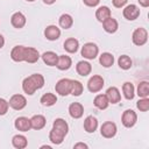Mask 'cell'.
Here are the masks:
<instances>
[{"mask_svg":"<svg viewBox=\"0 0 149 149\" xmlns=\"http://www.w3.org/2000/svg\"><path fill=\"white\" fill-rule=\"evenodd\" d=\"M44 86V77L41 73H33L22 81V90L28 95H33L37 90Z\"/></svg>","mask_w":149,"mask_h":149,"instance_id":"cell-1","label":"cell"},{"mask_svg":"<svg viewBox=\"0 0 149 149\" xmlns=\"http://www.w3.org/2000/svg\"><path fill=\"white\" fill-rule=\"evenodd\" d=\"M81 56L85 59H94L99 54V48L93 42H87L81 47Z\"/></svg>","mask_w":149,"mask_h":149,"instance_id":"cell-2","label":"cell"},{"mask_svg":"<svg viewBox=\"0 0 149 149\" xmlns=\"http://www.w3.org/2000/svg\"><path fill=\"white\" fill-rule=\"evenodd\" d=\"M71 85H72V79H69V78H62V79H59L56 83V85H55L56 93H58L62 97L69 95L70 92H71Z\"/></svg>","mask_w":149,"mask_h":149,"instance_id":"cell-3","label":"cell"},{"mask_svg":"<svg viewBox=\"0 0 149 149\" xmlns=\"http://www.w3.org/2000/svg\"><path fill=\"white\" fill-rule=\"evenodd\" d=\"M104 85H105L104 78L99 74H93L87 81V90L92 93H97V92L101 91Z\"/></svg>","mask_w":149,"mask_h":149,"instance_id":"cell-4","label":"cell"},{"mask_svg":"<svg viewBox=\"0 0 149 149\" xmlns=\"http://www.w3.org/2000/svg\"><path fill=\"white\" fill-rule=\"evenodd\" d=\"M132 40H133V43L135 45H144L148 41V31L147 29L144 28H136L134 31H133V35H132Z\"/></svg>","mask_w":149,"mask_h":149,"instance_id":"cell-5","label":"cell"},{"mask_svg":"<svg viewBox=\"0 0 149 149\" xmlns=\"http://www.w3.org/2000/svg\"><path fill=\"white\" fill-rule=\"evenodd\" d=\"M116 132H118L116 125L114 122H112V121H106L100 127V134L105 139H112V137H114L116 135Z\"/></svg>","mask_w":149,"mask_h":149,"instance_id":"cell-6","label":"cell"},{"mask_svg":"<svg viewBox=\"0 0 149 149\" xmlns=\"http://www.w3.org/2000/svg\"><path fill=\"white\" fill-rule=\"evenodd\" d=\"M9 107H12L15 111H21L27 106V99L22 94H13L8 101Z\"/></svg>","mask_w":149,"mask_h":149,"instance_id":"cell-7","label":"cell"},{"mask_svg":"<svg viewBox=\"0 0 149 149\" xmlns=\"http://www.w3.org/2000/svg\"><path fill=\"white\" fill-rule=\"evenodd\" d=\"M137 121V114L133 111V109H126L123 113H122V116H121V122L122 125L126 127V128H132L135 126Z\"/></svg>","mask_w":149,"mask_h":149,"instance_id":"cell-8","label":"cell"},{"mask_svg":"<svg viewBox=\"0 0 149 149\" xmlns=\"http://www.w3.org/2000/svg\"><path fill=\"white\" fill-rule=\"evenodd\" d=\"M122 14H123V17L127 19L128 21H134L140 16V8L136 5L130 3L123 8Z\"/></svg>","mask_w":149,"mask_h":149,"instance_id":"cell-9","label":"cell"},{"mask_svg":"<svg viewBox=\"0 0 149 149\" xmlns=\"http://www.w3.org/2000/svg\"><path fill=\"white\" fill-rule=\"evenodd\" d=\"M26 48L24 45H15L10 51V58L14 62H24L26 57Z\"/></svg>","mask_w":149,"mask_h":149,"instance_id":"cell-10","label":"cell"},{"mask_svg":"<svg viewBox=\"0 0 149 149\" xmlns=\"http://www.w3.org/2000/svg\"><path fill=\"white\" fill-rule=\"evenodd\" d=\"M26 22H27V19L26 16L23 15V13L21 12H15L12 16H10V23L14 28L16 29H21L26 26Z\"/></svg>","mask_w":149,"mask_h":149,"instance_id":"cell-11","label":"cell"},{"mask_svg":"<svg viewBox=\"0 0 149 149\" xmlns=\"http://www.w3.org/2000/svg\"><path fill=\"white\" fill-rule=\"evenodd\" d=\"M44 36L49 41H56L61 36V29L55 24H50L44 29Z\"/></svg>","mask_w":149,"mask_h":149,"instance_id":"cell-12","label":"cell"},{"mask_svg":"<svg viewBox=\"0 0 149 149\" xmlns=\"http://www.w3.org/2000/svg\"><path fill=\"white\" fill-rule=\"evenodd\" d=\"M45 125H47V120H45V116L42 114H35L30 118V126L33 129L40 130L44 128Z\"/></svg>","mask_w":149,"mask_h":149,"instance_id":"cell-13","label":"cell"},{"mask_svg":"<svg viewBox=\"0 0 149 149\" xmlns=\"http://www.w3.org/2000/svg\"><path fill=\"white\" fill-rule=\"evenodd\" d=\"M102 28H104V30H105L106 33H108V34H114V33L118 30V28H119V23H118V21H116L114 17L109 16V17H107L106 20L102 21Z\"/></svg>","mask_w":149,"mask_h":149,"instance_id":"cell-14","label":"cell"},{"mask_svg":"<svg viewBox=\"0 0 149 149\" xmlns=\"http://www.w3.org/2000/svg\"><path fill=\"white\" fill-rule=\"evenodd\" d=\"M105 94H106V97H107L109 104H118V102H120V100H121L120 91H119V88L115 87V86L108 87Z\"/></svg>","mask_w":149,"mask_h":149,"instance_id":"cell-15","label":"cell"},{"mask_svg":"<svg viewBox=\"0 0 149 149\" xmlns=\"http://www.w3.org/2000/svg\"><path fill=\"white\" fill-rule=\"evenodd\" d=\"M14 127L17 130H20V132H28L31 128V126H30V119H28L26 116H19L14 121Z\"/></svg>","mask_w":149,"mask_h":149,"instance_id":"cell-16","label":"cell"},{"mask_svg":"<svg viewBox=\"0 0 149 149\" xmlns=\"http://www.w3.org/2000/svg\"><path fill=\"white\" fill-rule=\"evenodd\" d=\"M76 71L79 76L81 77H86L91 73L92 71V65L87 62V61H79L76 65Z\"/></svg>","mask_w":149,"mask_h":149,"instance_id":"cell-17","label":"cell"},{"mask_svg":"<svg viewBox=\"0 0 149 149\" xmlns=\"http://www.w3.org/2000/svg\"><path fill=\"white\" fill-rule=\"evenodd\" d=\"M40 57H41V55H40V52H38L37 49H35V48H33V47H27V48H26L24 62L33 64V63H36V62L40 59Z\"/></svg>","mask_w":149,"mask_h":149,"instance_id":"cell-18","label":"cell"},{"mask_svg":"<svg viewBox=\"0 0 149 149\" xmlns=\"http://www.w3.org/2000/svg\"><path fill=\"white\" fill-rule=\"evenodd\" d=\"M69 114L73 119H80L84 114V107L80 102H72L69 106Z\"/></svg>","mask_w":149,"mask_h":149,"instance_id":"cell-19","label":"cell"},{"mask_svg":"<svg viewBox=\"0 0 149 149\" xmlns=\"http://www.w3.org/2000/svg\"><path fill=\"white\" fill-rule=\"evenodd\" d=\"M98 128V120L93 115H88L84 120V129L86 133H94Z\"/></svg>","mask_w":149,"mask_h":149,"instance_id":"cell-20","label":"cell"},{"mask_svg":"<svg viewBox=\"0 0 149 149\" xmlns=\"http://www.w3.org/2000/svg\"><path fill=\"white\" fill-rule=\"evenodd\" d=\"M72 65V59L70 56H66V55H61L58 56V61H57V64H56V68L61 71H65V70H69Z\"/></svg>","mask_w":149,"mask_h":149,"instance_id":"cell-21","label":"cell"},{"mask_svg":"<svg viewBox=\"0 0 149 149\" xmlns=\"http://www.w3.org/2000/svg\"><path fill=\"white\" fill-rule=\"evenodd\" d=\"M78 48H79V41L77 38L70 37L64 41V49L69 54H76L78 51Z\"/></svg>","mask_w":149,"mask_h":149,"instance_id":"cell-22","label":"cell"},{"mask_svg":"<svg viewBox=\"0 0 149 149\" xmlns=\"http://www.w3.org/2000/svg\"><path fill=\"white\" fill-rule=\"evenodd\" d=\"M42 61L44 62V64L49 65V66H56L57 61H58V55L54 51H45L42 54Z\"/></svg>","mask_w":149,"mask_h":149,"instance_id":"cell-23","label":"cell"},{"mask_svg":"<svg viewBox=\"0 0 149 149\" xmlns=\"http://www.w3.org/2000/svg\"><path fill=\"white\" fill-rule=\"evenodd\" d=\"M12 144L14 148L16 149H24L27 146H28V140L24 135H21V134H16L13 136L12 139Z\"/></svg>","mask_w":149,"mask_h":149,"instance_id":"cell-24","label":"cell"},{"mask_svg":"<svg viewBox=\"0 0 149 149\" xmlns=\"http://www.w3.org/2000/svg\"><path fill=\"white\" fill-rule=\"evenodd\" d=\"M52 128L59 130V132L63 133L65 136H66L68 133H69V125H68V122H66L64 119H62V118L55 119V121H54V123H52Z\"/></svg>","mask_w":149,"mask_h":149,"instance_id":"cell-25","label":"cell"},{"mask_svg":"<svg viewBox=\"0 0 149 149\" xmlns=\"http://www.w3.org/2000/svg\"><path fill=\"white\" fill-rule=\"evenodd\" d=\"M109 16H112V13H111L109 7H107V6H100L95 10V17L99 22H102L104 20H106Z\"/></svg>","mask_w":149,"mask_h":149,"instance_id":"cell-26","label":"cell"},{"mask_svg":"<svg viewBox=\"0 0 149 149\" xmlns=\"http://www.w3.org/2000/svg\"><path fill=\"white\" fill-rule=\"evenodd\" d=\"M122 93H123V97L127 100L134 99V95H135V87H134V85L130 81L123 83V85H122Z\"/></svg>","mask_w":149,"mask_h":149,"instance_id":"cell-27","label":"cell"},{"mask_svg":"<svg viewBox=\"0 0 149 149\" xmlns=\"http://www.w3.org/2000/svg\"><path fill=\"white\" fill-rule=\"evenodd\" d=\"M93 105L99 109H106L109 105V101H108L106 94H98V95H95V98L93 100Z\"/></svg>","mask_w":149,"mask_h":149,"instance_id":"cell-28","label":"cell"},{"mask_svg":"<svg viewBox=\"0 0 149 149\" xmlns=\"http://www.w3.org/2000/svg\"><path fill=\"white\" fill-rule=\"evenodd\" d=\"M99 63L104 68H111L114 64V56L111 52H102L99 56Z\"/></svg>","mask_w":149,"mask_h":149,"instance_id":"cell-29","label":"cell"},{"mask_svg":"<svg viewBox=\"0 0 149 149\" xmlns=\"http://www.w3.org/2000/svg\"><path fill=\"white\" fill-rule=\"evenodd\" d=\"M40 101H41V104H42L43 106L50 107V106H54V105L57 102V97H56V94L48 92V93H44V94L41 97Z\"/></svg>","mask_w":149,"mask_h":149,"instance_id":"cell-30","label":"cell"},{"mask_svg":"<svg viewBox=\"0 0 149 149\" xmlns=\"http://www.w3.org/2000/svg\"><path fill=\"white\" fill-rule=\"evenodd\" d=\"M64 137H65V135L55 128H52L49 133V140L54 144H61L64 141Z\"/></svg>","mask_w":149,"mask_h":149,"instance_id":"cell-31","label":"cell"},{"mask_svg":"<svg viewBox=\"0 0 149 149\" xmlns=\"http://www.w3.org/2000/svg\"><path fill=\"white\" fill-rule=\"evenodd\" d=\"M58 22H59V26L63 29H70L72 27V24H73V19H72V16L70 14L65 13V14H62L59 16Z\"/></svg>","mask_w":149,"mask_h":149,"instance_id":"cell-32","label":"cell"},{"mask_svg":"<svg viewBox=\"0 0 149 149\" xmlns=\"http://www.w3.org/2000/svg\"><path fill=\"white\" fill-rule=\"evenodd\" d=\"M118 64H119L120 69H122V70H129L132 68V65H133V61H132V58L129 56L121 55L119 57V59H118Z\"/></svg>","mask_w":149,"mask_h":149,"instance_id":"cell-33","label":"cell"},{"mask_svg":"<svg viewBox=\"0 0 149 149\" xmlns=\"http://www.w3.org/2000/svg\"><path fill=\"white\" fill-rule=\"evenodd\" d=\"M137 95L140 98H148L149 97V83L143 80L137 85Z\"/></svg>","mask_w":149,"mask_h":149,"instance_id":"cell-34","label":"cell"},{"mask_svg":"<svg viewBox=\"0 0 149 149\" xmlns=\"http://www.w3.org/2000/svg\"><path fill=\"white\" fill-rule=\"evenodd\" d=\"M84 91V86L79 80H74L72 79V85H71V92L70 94H72L73 97H79Z\"/></svg>","mask_w":149,"mask_h":149,"instance_id":"cell-35","label":"cell"},{"mask_svg":"<svg viewBox=\"0 0 149 149\" xmlns=\"http://www.w3.org/2000/svg\"><path fill=\"white\" fill-rule=\"evenodd\" d=\"M136 107L140 112H147L149 109V99L148 98H141L136 102Z\"/></svg>","mask_w":149,"mask_h":149,"instance_id":"cell-36","label":"cell"},{"mask_svg":"<svg viewBox=\"0 0 149 149\" xmlns=\"http://www.w3.org/2000/svg\"><path fill=\"white\" fill-rule=\"evenodd\" d=\"M9 108V104L7 100H5L3 98H0V115H5L8 112Z\"/></svg>","mask_w":149,"mask_h":149,"instance_id":"cell-37","label":"cell"},{"mask_svg":"<svg viewBox=\"0 0 149 149\" xmlns=\"http://www.w3.org/2000/svg\"><path fill=\"white\" fill-rule=\"evenodd\" d=\"M127 2H128V0H112L113 6L116 7V8H122V7H125V6L127 5Z\"/></svg>","mask_w":149,"mask_h":149,"instance_id":"cell-38","label":"cell"},{"mask_svg":"<svg viewBox=\"0 0 149 149\" xmlns=\"http://www.w3.org/2000/svg\"><path fill=\"white\" fill-rule=\"evenodd\" d=\"M83 2L88 7H95L99 5L100 0H83Z\"/></svg>","mask_w":149,"mask_h":149,"instance_id":"cell-39","label":"cell"},{"mask_svg":"<svg viewBox=\"0 0 149 149\" xmlns=\"http://www.w3.org/2000/svg\"><path fill=\"white\" fill-rule=\"evenodd\" d=\"M78 148H83V149H87V144L83 143V142H78L73 146V149H78Z\"/></svg>","mask_w":149,"mask_h":149,"instance_id":"cell-40","label":"cell"},{"mask_svg":"<svg viewBox=\"0 0 149 149\" xmlns=\"http://www.w3.org/2000/svg\"><path fill=\"white\" fill-rule=\"evenodd\" d=\"M137 1L142 7H148L149 6V0H137Z\"/></svg>","mask_w":149,"mask_h":149,"instance_id":"cell-41","label":"cell"},{"mask_svg":"<svg viewBox=\"0 0 149 149\" xmlns=\"http://www.w3.org/2000/svg\"><path fill=\"white\" fill-rule=\"evenodd\" d=\"M3 45H5V38H3V36L0 34V49H1Z\"/></svg>","mask_w":149,"mask_h":149,"instance_id":"cell-42","label":"cell"},{"mask_svg":"<svg viewBox=\"0 0 149 149\" xmlns=\"http://www.w3.org/2000/svg\"><path fill=\"white\" fill-rule=\"evenodd\" d=\"M43 2H44L45 5H52V3L56 2V0H43Z\"/></svg>","mask_w":149,"mask_h":149,"instance_id":"cell-43","label":"cell"},{"mask_svg":"<svg viewBox=\"0 0 149 149\" xmlns=\"http://www.w3.org/2000/svg\"><path fill=\"white\" fill-rule=\"evenodd\" d=\"M27 1H29V2H33V1H35V0H27Z\"/></svg>","mask_w":149,"mask_h":149,"instance_id":"cell-44","label":"cell"}]
</instances>
